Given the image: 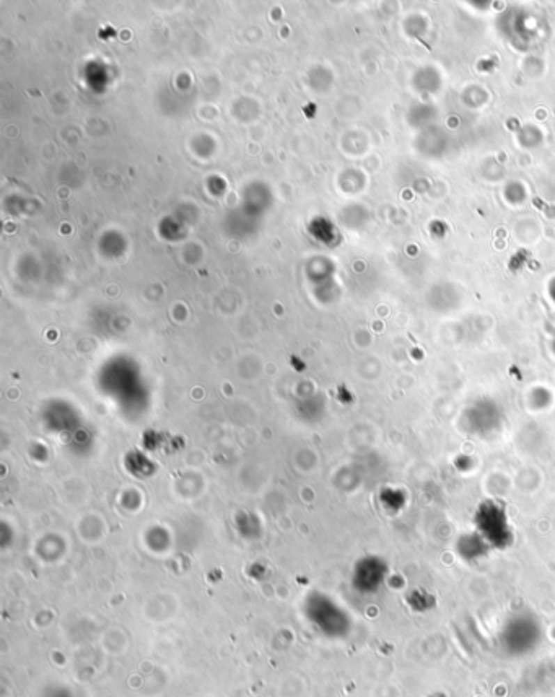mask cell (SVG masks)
Returning a JSON list of instances; mask_svg holds the SVG:
<instances>
[{"label":"cell","instance_id":"cell-1","mask_svg":"<svg viewBox=\"0 0 555 697\" xmlns=\"http://www.w3.org/2000/svg\"><path fill=\"white\" fill-rule=\"evenodd\" d=\"M474 525L477 535L492 548L505 549L513 543V531H511L508 515L500 502H482L476 510Z\"/></svg>","mask_w":555,"mask_h":697}]
</instances>
